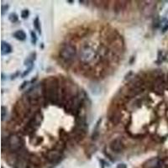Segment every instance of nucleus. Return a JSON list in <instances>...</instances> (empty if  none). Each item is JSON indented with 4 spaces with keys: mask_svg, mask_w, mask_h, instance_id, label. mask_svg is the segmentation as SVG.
<instances>
[{
    "mask_svg": "<svg viewBox=\"0 0 168 168\" xmlns=\"http://www.w3.org/2000/svg\"><path fill=\"white\" fill-rule=\"evenodd\" d=\"M46 95L48 100L51 103H56L58 99V82L56 79H51L46 83Z\"/></svg>",
    "mask_w": 168,
    "mask_h": 168,
    "instance_id": "obj_1",
    "label": "nucleus"
},
{
    "mask_svg": "<svg viewBox=\"0 0 168 168\" xmlns=\"http://www.w3.org/2000/svg\"><path fill=\"white\" fill-rule=\"evenodd\" d=\"M79 58L84 64H89L96 58V51L91 46H84L80 51Z\"/></svg>",
    "mask_w": 168,
    "mask_h": 168,
    "instance_id": "obj_2",
    "label": "nucleus"
},
{
    "mask_svg": "<svg viewBox=\"0 0 168 168\" xmlns=\"http://www.w3.org/2000/svg\"><path fill=\"white\" fill-rule=\"evenodd\" d=\"M76 55H77V49L75 46L71 44L64 45L60 50V56L67 61H72L76 56Z\"/></svg>",
    "mask_w": 168,
    "mask_h": 168,
    "instance_id": "obj_3",
    "label": "nucleus"
},
{
    "mask_svg": "<svg viewBox=\"0 0 168 168\" xmlns=\"http://www.w3.org/2000/svg\"><path fill=\"white\" fill-rule=\"evenodd\" d=\"M7 143L9 149L13 152L20 151L23 146L22 140L18 135H11L7 140Z\"/></svg>",
    "mask_w": 168,
    "mask_h": 168,
    "instance_id": "obj_4",
    "label": "nucleus"
},
{
    "mask_svg": "<svg viewBox=\"0 0 168 168\" xmlns=\"http://www.w3.org/2000/svg\"><path fill=\"white\" fill-rule=\"evenodd\" d=\"M46 158L47 160L52 163V164H56L59 161H61L62 159V154L61 153V151H57V150H53V151H49L47 155H46Z\"/></svg>",
    "mask_w": 168,
    "mask_h": 168,
    "instance_id": "obj_5",
    "label": "nucleus"
},
{
    "mask_svg": "<svg viewBox=\"0 0 168 168\" xmlns=\"http://www.w3.org/2000/svg\"><path fill=\"white\" fill-rule=\"evenodd\" d=\"M163 162L158 158H152L146 161L143 165L144 168H162Z\"/></svg>",
    "mask_w": 168,
    "mask_h": 168,
    "instance_id": "obj_6",
    "label": "nucleus"
},
{
    "mask_svg": "<svg viewBox=\"0 0 168 168\" xmlns=\"http://www.w3.org/2000/svg\"><path fill=\"white\" fill-rule=\"evenodd\" d=\"M42 120V115L40 113H36L35 116L33 117V119L29 123V128H30L32 130H35L37 129Z\"/></svg>",
    "mask_w": 168,
    "mask_h": 168,
    "instance_id": "obj_7",
    "label": "nucleus"
},
{
    "mask_svg": "<svg viewBox=\"0 0 168 168\" xmlns=\"http://www.w3.org/2000/svg\"><path fill=\"white\" fill-rule=\"evenodd\" d=\"M110 149L115 152L122 151L124 149V143H123L122 140L119 138H117V139L112 140V142L110 143Z\"/></svg>",
    "mask_w": 168,
    "mask_h": 168,
    "instance_id": "obj_8",
    "label": "nucleus"
},
{
    "mask_svg": "<svg viewBox=\"0 0 168 168\" xmlns=\"http://www.w3.org/2000/svg\"><path fill=\"white\" fill-rule=\"evenodd\" d=\"M153 89H154V92H156L157 94L162 93L163 89H164V84H163V82H162L161 78L156 79L154 84H153Z\"/></svg>",
    "mask_w": 168,
    "mask_h": 168,
    "instance_id": "obj_9",
    "label": "nucleus"
},
{
    "mask_svg": "<svg viewBox=\"0 0 168 168\" xmlns=\"http://www.w3.org/2000/svg\"><path fill=\"white\" fill-rule=\"evenodd\" d=\"M12 51V47L11 46L5 41H2L1 44V53L2 55H7Z\"/></svg>",
    "mask_w": 168,
    "mask_h": 168,
    "instance_id": "obj_10",
    "label": "nucleus"
},
{
    "mask_svg": "<svg viewBox=\"0 0 168 168\" xmlns=\"http://www.w3.org/2000/svg\"><path fill=\"white\" fill-rule=\"evenodd\" d=\"M14 37L19 40L23 41V40H25V39H26V34L25 33V31H23L22 30H17L16 32H14Z\"/></svg>",
    "mask_w": 168,
    "mask_h": 168,
    "instance_id": "obj_11",
    "label": "nucleus"
},
{
    "mask_svg": "<svg viewBox=\"0 0 168 168\" xmlns=\"http://www.w3.org/2000/svg\"><path fill=\"white\" fill-rule=\"evenodd\" d=\"M34 26L36 30H38L39 33H41V29H40V19L38 17L35 18V19L34 20Z\"/></svg>",
    "mask_w": 168,
    "mask_h": 168,
    "instance_id": "obj_12",
    "label": "nucleus"
},
{
    "mask_svg": "<svg viewBox=\"0 0 168 168\" xmlns=\"http://www.w3.org/2000/svg\"><path fill=\"white\" fill-rule=\"evenodd\" d=\"M9 19L11 23H16L19 19V17L18 15L15 13H12L9 15Z\"/></svg>",
    "mask_w": 168,
    "mask_h": 168,
    "instance_id": "obj_13",
    "label": "nucleus"
},
{
    "mask_svg": "<svg viewBox=\"0 0 168 168\" xmlns=\"http://www.w3.org/2000/svg\"><path fill=\"white\" fill-rule=\"evenodd\" d=\"M161 24H162V25H161V27H162V32L164 33L168 30V20L164 19V22H162Z\"/></svg>",
    "mask_w": 168,
    "mask_h": 168,
    "instance_id": "obj_14",
    "label": "nucleus"
},
{
    "mask_svg": "<svg viewBox=\"0 0 168 168\" xmlns=\"http://www.w3.org/2000/svg\"><path fill=\"white\" fill-rule=\"evenodd\" d=\"M1 109H2V111H1V114H2V120L4 121V119H5V117H6V115H7V109H6L4 106H2Z\"/></svg>",
    "mask_w": 168,
    "mask_h": 168,
    "instance_id": "obj_15",
    "label": "nucleus"
},
{
    "mask_svg": "<svg viewBox=\"0 0 168 168\" xmlns=\"http://www.w3.org/2000/svg\"><path fill=\"white\" fill-rule=\"evenodd\" d=\"M30 35H31V42L33 45H35V43L37 41V37H36V35L34 31L30 32Z\"/></svg>",
    "mask_w": 168,
    "mask_h": 168,
    "instance_id": "obj_16",
    "label": "nucleus"
},
{
    "mask_svg": "<svg viewBox=\"0 0 168 168\" xmlns=\"http://www.w3.org/2000/svg\"><path fill=\"white\" fill-rule=\"evenodd\" d=\"M29 14H30V13H29L28 9H25V10L22 11V13H21V17L23 18V19H27Z\"/></svg>",
    "mask_w": 168,
    "mask_h": 168,
    "instance_id": "obj_17",
    "label": "nucleus"
},
{
    "mask_svg": "<svg viewBox=\"0 0 168 168\" xmlns=\"http://www.w3.org/2000/svg\"><path fill=\"white\" fill-rule=\"evenodd\" d=\"M8 9H9V6H8V5H3V6H2V11H1L2 15H4V14H5V12L8 10Z\"/></svg>",
    "mask_w": 168,
    "mask_h": 168,
    "instance_id": "obj_18",
    "label": "nucleus"
},
{
    "mask_svg": "<svg viewBox=\"0 0 168 168\" xmlns=\"http://www.w3.org/2000/svg\"><path fill=\"white\" fill-rule=\"evenodd\" d=\"M117 168H127V166H126V165L124 163H120V164L118 165Z\"/></svg>",
    "mask_w": 168,
    "mask_h": 168,
    "instance_id": "obj_19",
    "label": "nucleus"
},
{
    "mask_svg": "<svg viewBox=\"0 0 168 168\" xmlns=\"http://www.w3.org/2000/svg\"><path fill=\"white\" fill-rule=\"evenodd\" d=\"M27 84H28V82H23V85H22L20 88H19V89H23V88H25V87L26 86V85H27Z\"/></svg>",
    "mask_w": 168,
    "mask_h": 168,
    "instance_id": "obj_20",
    "label": "nucleus"
}]
</instances>
